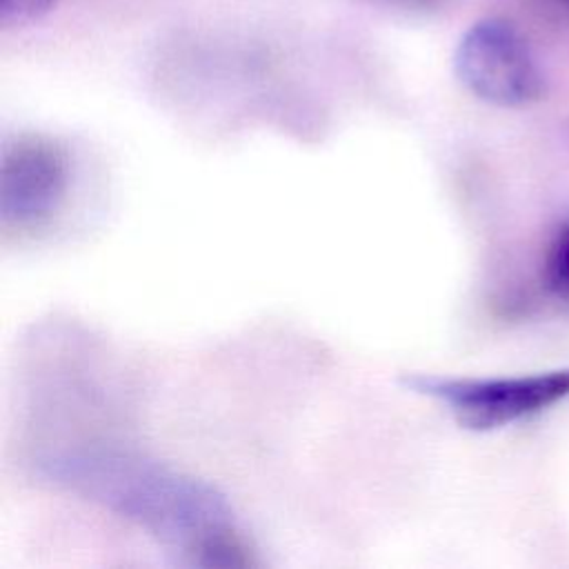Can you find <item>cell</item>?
Here are the masks:
<instances>
[{"label": "cell", "mask_w": 569, "mask_h": 569, "mask_svg": "<svg viewBox=\"0 0 569 569\" xmlns=\"http://www.w3.org/2000/svg\"><path fill=\"white\" fill-rule=\"evenodd\" d=\"M42 478L136 522L193 565H253L227 500L207 482L111 447L53 449L36 458Z\"/></svg>", "instance_id": "obj_1"}, {"label": "cell", "mask_w": 569, "mask_h": 569, "mask_svg": "<svg viewBox=\"0 0 569 569\" xmlns=\"http://www.w3.org/2000/svg\"><path fill=\"white\" fill-rule=\"evenodd\" d=\"M402 385L440 400L471 431H493L536 416L569 398V369L500 378H447L431 373L402 376Z\"/></svg>", "instance_id": "obj_2"}, {"label": "cell", "mask_w": 569, "mask_h": 569, "mask_svg": "<svg viewBox=\"0 0 569 569\" xmlns=\"http://www.w3.org/2000/svg\"><path fill=\"white\" fill-rule=\"evenodd\" d=\"M453 71L469 93L493 107H527L545 93V78L527 40L502 18H482L462 33Z\"/></svg>", "instance_id": "obj_3"}, {"label": "cell", "mask_w": 569, "mask_h": 569, "mask_svg": "<svg viewBox=\"0 0 569 569\" xmlns=\"http://www.w3.org/2000/svg\"><path fill=\"white\" fill-rule=\"evenodd\" d=\"M69 189V151L42 133L7 142L0 160V220L7 229L44 227L62 207Z\"/></svg>", "instance_id": "obj_4"}, {"label": "cell", "mask_w": 569, "mask_h": 569, "mask_svg": "<svg viewBox=\"0 0 569 569\" xmlns=\"http://www.w3.org/2000/svg\"><path fill=\"white\" fill-rule=\"evenodd\" d=\"M58 0H0V22L4 27L29 24L49 13Z\"/></svg>", "instance_id": "obj_5"}, {"label": "cell", "mask_w": 569, "mask_h": 569, "mask_svg": "<svg viewBox=\"0 0 569 569\" xmlns=\"http://www.w3.org/2000/svg\"><path fill=\"white\" fill-rule=\"evenodd\" d=\"M547 280L549 284L569 296V227L558 236L547 256Z\"/></svg>", "instance_id": "obj_6"}, {"label": "cell", "mask_w": 569, "mask_h": 569, "mask_svg": "<svg viewBox=\"0 0 569 569\" xmlns=\"http://www.w3.org/2000/svg\"><path fill=\"white\" fill-rule=\"evenodd\" d=\"M385 2H398V4H411V2H422V0H385Z\"/></svg>", "instance_id": "obj_7"}, {"label": "cell", "mask_w": 569, "mask_h": 569, "mask_svg": "<svg viewBox=\"0 0 569 569\" xmlns=\"http://www.w3.org/2000/svg\"><path fill=\"white\" fill-rule=\"evenodd\" d=\"M565 2H567V4H569V0H565Z\"/></svg>", "instance_id": "obj_8"}]
</instances>
